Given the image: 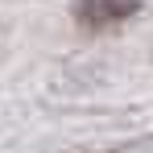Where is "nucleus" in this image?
I'll use <instances>...</instances> for the list:
<instances>
[{"instance_id":"nucleus-1","label":"nucleus","mask_w":153,"mask_h":153,"mask_svg":"<svg viewBox=\"0 0 153 153\" xmlns=\"http://www.w3.org/2000/svg\"><path fill=\"white\" fill-rule=\"evenodd\" d=\"M132 8H137V0H79L83 25H112V21H124Z\"/></svg>"}]
</instances>
